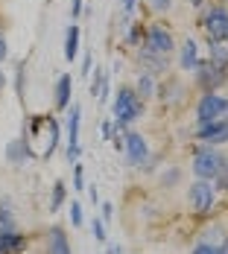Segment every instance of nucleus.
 Wrapping results in <instances>:
<instances>
[{"label": "nucleus", "instance_id": "f257e3e1", "mask_svg": "<svg viewBox=\"0 0 228 254\" xmlns=\"http://www.w3.org/2000/svg\"><path fill=\"white\" fill-rule=\"evenodd\" d=\"M24 140L35 161H50L53 152L59 149V140H62L59 117H53V114H29L24 123Z\"/></svg>", "mask_w": 228, "mask_h": 254}, {"label": "nucleus", "instance_id": "f03ea898", "mask_svg": "<svg viewBox=\"0 0 228 254\" xmlns=\"http://www.w3.org/2000/svg\"><path fill=\"white\" fill-rule=\"evenodd\" d=\"M144 114V100L135 94V88H120L117 91V100H114V126L126 128L129 123H135L138 117Z\"/></svg>", "mask_w": 228, "mask_h": 254}, {"label": "nucleus", "instance_id": "7ed1b4c3", "mask_svg": "<svg viewBox=\"0 0 228 254\" xmlns=\"http://www.w3.org/2000/svg\"><path fill=\"white\" fill-rule=\"evenodd\" d=\"M223 170H226V158L217 152V149H211V146L196 149V155H193V176L196 178L211 181V178H220Z\"/></svg>", "mask_w": 228, "mask_h": 254}, {"label": "nucleus", "instance_id": "20e7f679", "mask_svg": "<svg viewBox=\"0 0 228 254\" xmlns=\"http://www.w3.org/2000/svg\"><path fill=\"white\" fill-rule=\"evenodd\" d=\"M226 111H228V100L226 97H220L217 91L202 94V100L196 102V123L205 126V123H211V120H220Z\"/></svg>", "mask_w": 228, "mask_h": 254}, {"label": "nucleus", "instance_id": "39448f33", "mask_svg": "<svg viewBox=\"0 0 228 254\" xmlns=\"http://www.w3.org/2000/svg\"><path fill=\"white\" fill-rule=\"evenodd\" d=\"M144 47L152 53H161V56H170L173 47H176V41H173V32L167 29V26L161 24H152L147 26V32H144Z\"/></svg>", "mask_w": 228, "mask_h": 254}, {"label": "nucleus", "instance_id": "423d86ee", "mask_svg": "<svg viewBox=\"0 0 228 254\" xmlns=\"http://www.w3.org/2000/svg\"><path fill=\"white\" fill-rule=\"evenodd\" d=\"M193 73H196V85L202 88L205 94L220 91V85L228 79V73L223 67H217V64H211V62H202V59H199V64L193 67Z\"/></svg>", "mask_w": 228, "mask_h": 254}, {"label": "nucleus", "instance_id": "0eeeda50", "mask_svg": "<svg viewBox=\"0 0 228 254\" xmlns=\"http://www.w3.org/2000/svg\"><path fill=\"white\" fill-rule=\"evenodd\" d=\"M214 184L211 181H205V178H199V181H193V187L187 190V202H190V207L196 210V213H208L211 207H214Z\"/></svg>", "mask_w": 228, "mask_h": 254}, {"label": "nucleus", "instance_id": "6e6552de", "mask_svg": "<svg viewBox=\"0 0 228 254\" xmlns=\"http://www.w3.org/2000/svg\"><path fill=\"white\" fill-rule=\"evenodd\" d=\"M79 123H82V105H68V161L76 164L82 146H79Z\"/></svg>", "mask_w": 228, "mask_h": 254}, {"label": "nucleus", "instance_id": "1a4fd4ad", "mask_svg": "<svg viewBox=\"0 0 228 254\" xmlns=\"http://www.w3.org/2000/svg\"><path fill=\"white\" fill-rule=\"evenodd\" d=\"M202 24L211 35V41H228V12L223 6H214L202 18Z\"/></svg>", "mask_w": 228, "mask_h": 254}, {"label": "nucleus", "instance_id": "9d476101", "mask_svg": "<svg viewBox=\"0 0 228 254\" xmlns=\"http://www.w3.org/2000/svg\"><path fill=\"white\" fill-rule=\"evenodd\" d=\"M196 137L205 140L208 146H223V143H228V117H220V120H211V123L199 126Z\"/></svg>", "mask_w": 228, "mask_h": 254}, {"label": "nucleus", "instance_id": "9b49d317", "mask_svg": "<svg viewBox=\"0 0 228 254\" xmlns=\"http://www.w3.org/2000/svg\"><path fill=\"white\" fill-rule=\"evenodd\" d=\"M123 140H126V143H123V149H126L129 167H141V164L147 161V155H150V146H147L144 134H138V131H126V137H123Z\"/></svg>", "mask_w": 228, "mask_h": 254}, {"label": "nucleus", "instance_id": "f8f14e48", "mask_svg": "<svg viewBox=\"0 0 228 254\" xmlns=\"http://www.w3.org/2000/svg\"><path fill=\"white\" fill-rule=\"evenodd\" d=\"M44 254H74L71 240H68V231L62 228V225L47 231V237H44Z\"/></svg>", "mask_w": 228, "mask_h": 254}, {"label": "nucleus", "instance_id": "ddd939ff", "mask_svg": "<svg viewBox=\"0 0 228 254\" xmlns=\"http://www.w3.org/2000/svg\"><path fill=\"white\" fill-rule=\"evenodd\" d=\"M138 62H141V67L150 73V76H158V73H164L167 70V56H161V53H152L147 50V47H141V53H138Z\"/></svg>", "mask_w": 228, "mask_h": 254}, {"label": "nucleus", "instance_id": "4468645a", "mask_svg": "<svg viewBox=\"0 0 228 254\" xmlns=\"http://www.w3.org/2000/svg\"><path fill=\"white\" fill-rule=\"evenodd\" d=\"M71 94H74V79H71V73H62V76L56 79V97H53L56 111H68Z\"/></svg>", "mask_w": 228, "mask_h": 254}, {"label": "nucleus", "instance_id": "2eb2a0df", "mask_svg": "<svg viewBox=\"0 0 228 254\" xmlns=\"http://www.w3.org/2000/svg\"><path fill=\"white\" fill-rule=\"evenodd\" d=\"M26 237L18 231H0V254H24Z\"/></svg>", "mask_w": 228, "mask_h": 254}, {"label": "nucleus", "instance_id": "dca6fc26", "mask_svg": "<svg viewBox=\"0 0 228 254\" xmlns=\"http://www.w3.org/2000/svg\"><path fill=\"white\" fill-rule=\"evenodd\" d=\"M6 161H9V164H15V167H24L26 161H32L29 146H26L24 137H15V140L6 146Z\"/></svg>", "mask_w": 228, "mask_h": 254}, {"label": "nucleus", "instance_id": "f3484780", "mask_svg": "<svg viewBox=\"0 0 228 254\" xmlns=\"http://www.w3.org/2000/svg\"><path fill=\"white\" fill-rule=\"evenodd\" d=\"M79 38H82L79 24H71L68 32H65V59H68V62H74L76 56H79Z\"/></svg>", "mask_w": 228, "mask_h": 254}, {"label": "nucleus", "instance_id": "a211bd4d", "mask_svg": "<svg viewBox=\"0 0 228 254\" xmlns=\"http://www.w3.org/2000/svg\"><path fill=\"white\" fill-rule=\"evenodd\" d=\"M199 64V44L193 41V38H187L184 44H181V67L184 70H193Z\"/></svg>", "mask_w": 228, "mask_h": 254}, {"label": "nucleus", "instance_id": "6ab92c4d", "mask_svg": "<svg viewBox=\"0 0 228 254\" xmlns=\"http://www.w3.org/2000/svg\"><path fill=\"white\" fill-rule=\"evenodd\" d=\"M211 64L228 70V47L226 41H211Z\"/></svg>", "mask_w": 228, "mask_h": 254}, {"label": "nucleus", "instance_id": "aec40b11", "mask_svg": "<svg viewBox=\"0 0 228 254\" xmlns=\"http://www.w3.org/2000/svg\"><path fill=\"white\" fill-rule=\"evenodd\" d=\"M15 228V207L9 199H0V231H12Z\"/></svg>", "mask_w": 228, "mask_h": 254}, {"label": "nucleus", "instance_id": "412c9836", "mask_svg": "<svg viewBox=\"0 0 228 254\" xmlns=\"http://www.w3.org/2000/svg\"><path fill=\"white\" fill-rule=\"evenodd\" d=\"M135 94H138L141 100H152V97H155V82H152L150 73H144V76L138 79V85H135Z\"/></svg>", "mask_w": 228, "mask_h": 254}, {"label": "nucleus", "instance_id": "4be33fe9", "mask_svg": "<svg viewBox=\"0 0 228 254\" xmlns=\"http://www.w3.org/2000/svg\"><path fill=\"white\" fill-rule=\"evenodd\" d=\"M65 196H68V184H65V181H56V184H53V193H50V210L53 213L65 204Z\"/></svg>", "mask_w": 228, "mask_h": 254}, {"label": "nucleus", "instance_id": "5701e85b", "mask_svg": "<svg viewBox=\"0 0 228 254\" xmlns=\"http://www.w3.org/2000/svg\"><path fill=\"white\" fill-rule=\"evenodd\" d=\"M68 210H71V222L79 228V225L85 222V207H82V202H71V207H68Z\"/></svg>", "mask_w": 228, "mask_h": 254}, {"label": "nucleus", "instance_id": "b1692460", "mask_svg": "<svg viewBox=\"0 0 228 254\" xmlns=\"http://www.w3.org/2000/svg\"><path fill=\"white\" fill-rule=\"evenodd\" d=\"M74 190L76 193L85 190V170H82V164H76L74 167Z\"/></svg>", "mask_w": 228, "mask_h": 254}, {"label": "nucleus", "instance_id": "393cba45", "mask_svg": "<svg viewBox=\"0 0 228 254\" xmlns=\"http://www.w3.org/2000/svg\"><path fill=\"white\" fill-rule=\"evenodd\" d=\"M102 82H105V73H102V67H97V73H94V82H91V94H94V97H100Z\"/></svg>", "mask_w": 228, "mask_h": 254}, {"label": "nucleus", "instance_id": "a878e982", "mask_svg": "<svg viewBox=\"0 0 228 254\" xmlns=\"http://www.w3.org/2000/svg\"><path fill=\"white\" fill-rule=\"evenodd\" d=\"M91 231H94V237H97L100 243H105V237H108V234H105V225H102V219H94V222H91Z\"/></svg>", "mask_w": 228, "mask_h": 254}, {"label": "nucleus", "instance_id": "bb28decb", "mask_svg": "<svg viewBox=\"0 0 228 254\" xmlns=\"http://www.w3.org/2000/svg\"><path fill=\"white\" fill-rule=\"evenodd\" d=\"M190 254H217V246H211V243H199Z\"/></svg>", "mask_w": 228, "mask_h": 254}, {"label": "nucleus", "instance_id": "cd10ccee", "mask_svg": "<svg viewBox=\"0 0 228 254\" xmlns=\"http://www.w3.org/2000/svg\"><path fill=\"white\" fill-rule=\"evenodd\" d=\"M100 131H102V137H105V140H111V134H114V123H111V120H102Z\"/></svg>", "mask_w": 228, "mask_h": 254}, {"label": "nucleus", "instance_id": "c85d7f7f", "mask_svg": "<svg viewBox=\"0 0 228 254\" xmlns=\"http://www.w3.org/2000/svg\"><path fill=\"white\" fill-rule=\"evenodd\" d=\"M150 6L155 12H167V9L173 6V0H150Z\"/></svg>", "mask_w": 228, "mask_h": 254}, {"label": "nucleus", "instance_id": "c756f323", "mask_svg": "<svg viewBox=\"0 0 228 254\" xmlns=\"http://www.w3.org/2000/svg\"><path fill=\"white\" fill-rule=\"evenodd\" d=\"M9 59V41H6V35L0 32V62H6Z\"/></svg>", "mask_w": 228, "mask_h": 254}, {"label": "nucleus", "instance_id": "7c9ffc66", "mask_svg": "<svg viewBox=\"0 0 228 254\" xmlns=\"http://www.w3.org/2000/svg\"><path fill=\"white\" fill-rule=\"evenodd\" d=\"M79 73H82V76H88V73H91V56H85V59H82V70H79Z\"/></svg>", "mask_w": 228, "mask_h": 254}, {"label": "nucleus", "instance_id": "2f4dec72", "mask_svg": "<svg viewBox=\"0 0 228 254\" xmlns=\"http://www.w3.org/2000/svg\"><path fill=\"white\" fill-rule=\"evenodd\" d=\"M120 6H123V12H126V18L132 15V12H135V0H123Z\"/></svg>", "mask_w": 228, "mask_h": 254}, {"label": "nucleus", "instance_id": "473e14b6", "mask_svg": "<svg viewBox=\"0 0 228 254\" xmlns=\"http://www.w3.org/2000/svg\"><path fill=\"white\" fill-rule=\"evenodd\" d=\"M79 12H82V0H74V6H71V15L79 18Z\"/></svg>", "mask_w": 228, "mask_h": 254}, {"label": "nucleus", "instance_id": "72a5a7b5", "mask_svg": "<svg viewBox=\"0 0 228 254\" xmlns=\"http://www.w3.org/2000/svg\"><path fill=\"white\" fill-rule=\"evenodd\" d=\"M88 196H91V202H100V193H97V187H88Z\"/></svg>", "mask_w": 228, "mask_h": 254}, {"label": "nucleus", "instance_id": "f704fd0d", "mask_svg": "<svg viewBox=\"0 0 228 254\" xmlns=\"http://www.w3.org/2000/svg\"><path fill=\"white\" fill-rule=\"evenodd\" d=\"M111 210H114V207H111L108 202L102 204V216H105V219H111Z\"/></svg>", "mask_w": 228, "mask_h": 254}, {"label": "nucleus", "instance_id": "c9c22d12", "mask_svg": "<svg viewBox=\"0 0 228 254\" xmlns=\"http://www.w3.org/2000/svg\"><path fill=\"white\" fill-rule=\"evenodd\" d=\"M217 254H228V237H226V240H223V246L217 249Z\"/></svg>", "mask_w": 228, "mask_h": 254}, {"label": "nucleus", "instance_id": "e433bc0d", "mask_svg": "<svg viewBox=\"0 0 228 254\" xmlns=\"http://www.w3.org/2000/svg\"><path fill=\"white\" fill-rule=\"evenodd\" d=\"M3 88H6V73L0 70V94H3Z\"/></svg>", "mask_w": 228, "mask_h": 254}, {"label": "nucleus", "instance_id": "4c0bfd02", "mask_svg": "<svg viewBox=\"0 0 228 254\" xmlns=\"http://www.w3.org/2000/svg\"><path fill=\"white\" fill-rule=\"evenodd\" d=\"M226 170H228V161H226Z\"/></svg>", "mask_w": 228, "mask_h": 254}]
</instances>
